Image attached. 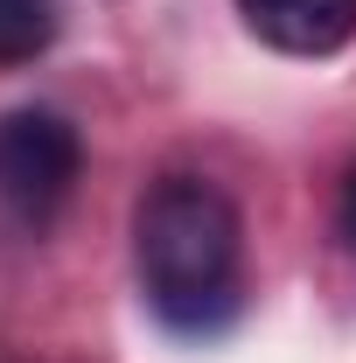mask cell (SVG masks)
<instances>
[{
    "label": "cell",
    "mask_w": 356,
    "mask_h": 363,
    "mask_svg": "<svg viewBox=\"0 0 356 363\" xmlns=\"http://www.w3.org/2000/svg\"><path fill=\"white\" fill-rule=\"evenodd\" d=\"M133 259L154 315L175 335H217L238 315V210L196 175H168L140 196Z\"/></svg>",
    "instance_id": "cell-1"
},
{
    "label": "cell",
    "mask_w": 356,
    "mask_h": 363,
    "mask_svg": "<svg viewBox=\"0 0 356 363\" xmlns=\"http://www.w3.org/2000/svg\"><path fill=\"white\" fill-rule=\"evenodd\" d=\"M77 126L63 112L43 105H21V112H0V238H43L56 224V210L70 203V182H77Z\"/></svg>",
    "instance_id": "cell-2"
},
{
    "label": "cell",
    "mask_w": 356,
    "mask_h": 363,
    "mask_svg": "<svg viewBox=\"0 0 356 363\" xmlns=\"http://www.w3.org/2000/svg\"><path fill=\"white\" fill-rule=\"evenodd\" d=\"M238 14L279 56H328L356 35V0H238Z\"/></svg>",
    "instance_id": "cell-3"
},
{
    "label": "cell",
    "mask_w": 356,
    "mask_h": 363,
    "mask_svg": "<svg viewBox=\"0 0 356 363\" xmlns=\"http://www.w3.org/2000/svg\"><path fill=\"white\" fill-rule=\"evenodd\" d=\"M56 35V7L49 0H0V63H28Z\"/></svg>",
    "instance_id": "cell-4"
},
{
    "label": "cell",
    "mask_w": 356,
    "mask_h": 363,
    "mask_svg": "<svg viewBox=\"0 0 356 363\" xmlns=\"http://www.w3.org/2000/svg\"><path fill=\"white\" fill-rule=\"evenodd\" d=\"M343 238L356 245V161H350V175H343Z\"/></svg>",
    "instance_id": "cell-5"
}]
</instances>
